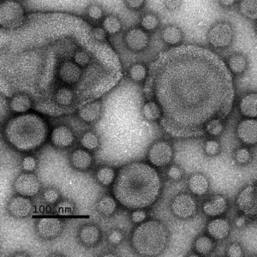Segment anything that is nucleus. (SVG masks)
Listing matches in <instances>:
<instances>
[{
	"instance_id": "obj_23",
	"label": "nucleus",
	"mask_w": 257,
	"mask_h": 257,
	"mask_svg": "<svg viewBox=\"0 0 257 257\" xmlns=\"http://www.w3.org/2000/svg\"><path fill=\"white\" fill-rule=\"evenodd\" d=\"M231 231V225L227 219L215 218L212 219L207 225V232L213 240L220 241L229 236Z\"/></svg>"
},
{
	"instance_id": "obj_15",
	"label": "nucleus",
	"mask_w": 257,
	"mask_h": 257,
	"mask_svg": "<svg viewBox=\"0 0 257 257\" xmlns=\"http://www.w3.org/2000/svg\"><path fill=\"white\" fill-rule=\"evenodd\" d=\"M76 237L81 245L86 248H94L102 239V231L99 225L88 223L78 229Z\"/></svg>"
},
{
	"instance_id": "obj_14",
	"label": "nucleus",
	"mask_w": 257,
	"mask_h": 257,
	"mask_svg": "<svg viewBox=\"0 0 257 257\" xmlns=\"http://www.w3.org/2000/svg\"><path fill=\"white\" fill-rule=\"evenodd\" d=\"M7 212L15 219H25L32 213L34 204L32 201L26 196H13L7 203Z\"/></svg>"
},
{
	"instance_id": "obj_13",
	"label": "nucleus",
	"mask_w": 257,
	"mask_h": 257,
	"mask_svg": "<svg viewBox=\"0 0 257 257\" xmlns=\"http://www.w3.org/2000/svg\"><path fill=\"white\" fill-rule=\"evenodd\" d=\"M13 189L18 195L31 198L37 196L41 191V181L34 173L24 172L15 178Z\"/></svg>"
},
{
	"instance_id": "obj_56",
	"label": "nucleus",
	"mask_w": 257,
	"mask_h": 257,
	"mask_svg": "<svg viewBox=\"0 0 257 257\" xmlns=\"http://www.w3.org/2000/svg\"><path fill=\"white\" fill-rule=\"evenodd\" d=\"M254 32H255V34H256L257 35V21L255 22V24H254Z\"/></svg>"
},
{
	"instance_id": "obj_58",
	"label": "nucleus",
	"mask_w": 257,
	"mask_h": 257,
	"mask_svg": "<svg viewBox=\"0 0 257 257\" xmlns=\"http://www.w3.org/2000/svg\"><path fill=\"white\" fill-rule=\"evenodd\" d=\"M18 1H25V0H18Z\"/></svg>"
},
{
	"instance_id": "obj_42",
	"label": "nucleus",
	"mask_w": 257,
	"mask_h": 257,
	"mask_svg": "<svg viewBox=\"0 0 257 257\" xmlns=\"http://www.w3.org/2000/svg\"><path fill=\"white\" fill-rule=\"evenodd\" d=\"M106 240L110 245L116 247V246L120 245L123 242L124 240V233L122 230L115 228L109 231L106 236Z\"/></svg>"
},
{
	"instance_id": "obj_31",
	"label": "nucleus",
	"mask_w": 257,
	"mask_h": 257,
	"mask_svg": "<svg viewBox=\"0 0 257 257\" xmlns=\"http://www.w3.org/2000/svg\"><path fill=\"white\" fill-rule=\"evenodd\" d=\"M116 177V170L108 165H104L102 167H99L95 173L97 182L104 187H108L112 185Z\"/></svg>"
},
{
	"instance_id": "obj_20",
	"label": "nucleus",
	"mask_w": 257,
	"mask_h": 257,
	"mask_svg": "<svg viewBox=\"0 0 257 257\" xmlns=\"http://www.w3.org/2000/svg\"><path fill=\"white\" fill-rule=\"evenodd\" d=\"M103 105L101 100L94 99L78 109L77 116L86 123H94L99 119L102 112Z\"/></svg>"
},
{
	"instance_id": "obj_44",
	"label": "nucleus",
	"mask_w": 257,
	"mask_h": 257,
	"mask_svg": "<svg viewBox=\"0 0 257 257\" xmlns=\"http://www.w3.org/2000/svg\"><path fill=\"white\" fill-rule=\"evenodd\" d=\"M91 36L94 39V41L99 43H105L108 41V36L107 33L104 30L100 24L95 25V26L91 30Z\"/></svg>"
},
{
	"instance_id": "obj_41",
	"label": "nucleus",
	"mask_w": 257,
	"mask_h": 257,
	"mask_svg": "<svg viewBox=\"0 0 257 257\" xmlns=\"http://www.w3.org/2000/svg\"><path fill=\"white\" fill-rule=\"evenodd\" d=\"M42 197L47 204L56 205L61 200V195L55 188H47L42 193Z\"/></svg>"
},
{
	"instance_id": "obj_5",
	"label": "nucleus",
	"mask_w": 257,
	"mask_h": 257,
	"mask_svg": "<svg viewBox=\"0 0 257 257\" xmlns=\"http://www.w3.org/2000/svg\"><path fill=\"white\" fill-rule=\"evenodd\" d=\"M26 11L18 0H6L0 3V26L4 30H13L24 24Z\"/></svg>"
},
{
	"instance_id": "obj_6",
	"label": "nucleus",
	"mask_w": 257,
	"mask_h": 257,
	"mask_svg": "<svg viewBox=\"0 0 257 257\" xmlns=\"http://www.w3.org/2000/svg\"><path fill=\"white\" fill-rule=\"evenodd\" d=\"M234 40V29L228 22H218L209 28L207 41L214 49L225 50L230 47Z\"/></svg>"
},
{
	"instance_id": "obj_48",
	"label": "nucleus",
	"mask_w": 257,
	"mask_h": 257,
	"mask_svg": "<svg viewBox=\"0 0 257 257\" xmlns=\"http://www.w3.org/2000/svg\"><path fill=\"white\" fill-rule=\"evenodd\" d=\"M220 150L219 144L216 140H208L205 143L204 151L208 156L218 155Z\"/></svg>"
},
{
	"instance_id": "obj_3",
	"label": "nucleus",
	"mask_w": 257,
	"mask_h": 257,
	"mask_svg": "<svg viewBox=\"0 0 257 257\" xmlns=\"http://www.w3.org/2000/svg\"><path fill=\"white\" fill-rule=\"evenodd\" d=\"M4 135L16 150L30 153L41 148L47 140L48 125L35 113H23L12 117L5 125Z\"/></svg>"
},
{
	"instance_id": "obj_49",
	"label": "nucleus",
	"mask_w": 257,
	"mask_h": 257,
	"mask_svg": "<svg viewBox=\"0 0 257 257\" xmlns=\"http://www.w3.org/2000/svg\"><path fill=\"white\" fill-rule=\"evenodd\" d=\"M147 212L144 208H138L134 209L131 213V219L134 224H141L144 222L147 219Z\"/></svg>"
},
{
	"instance_id": "obj_51",
	"label": "nucleus",
	"mask_w": 257,
	"mask_h": 257,
	"mask_svg": "<svg viewBox=\"0 0 257 257\" xmlns=\"http://www.w3.org/2000/svg\"><path fill=\"white\" fill-rule=\"evenodd\" d=\"M226 254H227V256L239 257L242 256L243 254V251H242V247H241L239 243L233 242V243H231V244L228 246L227 249H226Z\"/></svg>"
},
{
	"instance_id": "obj_57",
	"label": "nucleus",
	"mask_w": 257,
	"mask_h": 257,
	"mask_svg": "<svg viewBox=\"0 0 257 257\" xmlns=\"http://www.w3.org/2000/svg\"><path fill=\"white\" fill-rule=\"evenodd\" d=\"M4 1H6V0H0V3H1V2H4Z\"/></svg>"
},
{
	"instance_id": "obj_24",
	"label": "nucleus",
	"mask_w": 257,
	"mask_h": 257,
	"mask_svg": "<svg viewBox=\"0 0 257 257\" xmlns=\"http://www.w3.org/2000/svg\"><path fill=\"white\" fill-rule=\"evenodd\" d=\"M9 108L15 113H27L32 108L33 98L26 93H16L10 98Z\"/></svg>"
},
{
	"instance_id": "obj_28",
	"label": "nucleus",
	"mask_w": 257,
	"mask_h": 257,
	"mask_svg": "<svg viewBox=\"0 0 257 257\" xmlns=\"http://www.w3.org/2000/svg\"><path fill=\"white\" fill-rule=\"evenodd\" d=\"M240 113L246 118H257V93L245 94L240 100Z\"/></svg>"
},
{
	"instance_id": "obj_55",
	"label": "nucleus",
	"mask_w": 257,
	"mask_h": 257,
	"mask_svg": "<svg viewBox=\"0 0 257 257\" xmlns=\"http://www.w3.org/2000/svg\"><path fill=\"white\" fill-rule=\"evenodd\" d=\"M50 256H64L63 254H59V253H52L50 254Z\"/></svg>"
},
{
	"instance_id": "obj_10",
	"label": "nucleus",
	"mask_w": 257,
	"mask_h": 257,
	"mask_svg": "<svg viewBox=\"0 0 257 257\" xmlns=\"http://www.w3.org/2000/svg\"><path fill=\"white\" fill-rule=\"evenodd\" d=\"M197 209L198 206L196 199L188 193L178 194L171 202L172 213L178 219H190L196 215Z\"/></svg>"
},
{
	"instance_id": "obj_22",
	"label": "nucleus",
	"mask_w": 257,
	"mask_h": 257,
	"mask_svg": "<svg viewBox=\"0 0 257 257\" xmlns=\"http://www.w3.org/2000/svg\"><path fill=\"white\" fill-rule=\"evenodd\" d=\"M70 163L76 171L87 172L94 165V156L87 149H76L70 155Z\"/></svg>"
},
{
	"instance_id": "obj_11",
	"label": "nucleus",
	"mask_w": 257,
	"mask_h": 257,
	"mask_svg": "<svg viewBox=\"0 0 257 257\" xmlns=\"http://www.w3.org/2000/svg\"><path fill=\"white\" fill-rule=\"evenodd\" d=\"M64 221L59 218L44 217L35 221V230L40 238L45 241L55 239L64 231Z\"/></svg>"
},
{
	"instance_id": "obj_50",
	"label": "nucleus",
	"mask_w": 257,
	"mask_h": 257,
	"mask_svg": "<svg viewBox=\"0 0 257 257\" xmlns=\"http://www.w3.org/2000/svg\"><path fill=\"white\" fill-rule=\"evenodd\" d=\"M163 6L169 12H178L183 5V0H163Z\"/></svg>"
},
{
	"instance_id": "obj_21",
	"label": "nucleus",
	"mask_w": 257,
	"mask_h": 257,
	"mask_svg": "<svg viewBox=\"0 0 257 257\" xmlns=\"http://www.w3.org/2000/svg\"><path fill=\"white\" fill-rule=\"evenodd\" d=\"M228 208L227 199L221 195H215L205 201L202 204V211L208 217L221 216Z\"/></svg>"
},
{
	"instance_id": "obj_17",
	"label": "nucleus",
	"mask_w": 257,
	"mask_h": 257,
	"mask_svg": "<svg viewBox=\"0 0 257 257\" xmlns=\"http://www.w3.org/2000/svg\"><path fill=\"white\" fill-rule=\"evenodd\" d=\"M237 136L242 144L257 145V118H244L237 124Z\"/></svg>"
},
{
	"instance_id": "obj_2",
	"label": "nucleus",
	"mask_w": 257,
	"mask_h": 257,
	"mask_svg": "<svg viewBox=\"0 0 257 257\" xmlns=\"http://www.w3.org/2000/svg\"><path fill=\"white\" fill-rule=\"evenodd\" d=\"M162 180L152 165L132 162L120 168L112 185L113 196L131 210L151 207L161 196Z\"/></svg>"
},
{
	"instance_id": "obj_7",
	"label": "nucleus",
	"mask_w": 257,
	"mask_h": 257,
	"mask_svg": "<svg viewBox=\"0 0 257 257\" xmlns=\"http://www.w3.org/2000/svg\"><path fill=\"white\" fill-rule=\"evenodd\" d=\"M235 204L242 215L257 219V182L248 184L238 193Z\"/></svg>"
},
{
	"instance_id": "obj_26",
	"label": "nucleus",
	"mask_w": 257,
	"mask_h": 257,
	"mask_svg": "<svg viewBox=\"0 0 257 257\" xmlns=\"http://www.w3.org/2000/svg\"><path fill=\"white\" fill-rule=\"evenodd\" d=\"M225 63L233 76H242L248 69V59L243 53H232L228 57Z\"/></svg>"
},
{
	"instance_id": "obj_52",
	"label": "nucleus",
	"mask_w": 257,
	"mask_h": 257,
	"mask_svg": "<svg viewBox=\"0 0 257 257\" xmlns=\"http://www.w3.org/2000/svg\"><path fill=\"white\" fill-rule=\"evenodd\" d=\"M223 8H231L237 4V0H218Z\"/></svg>"
},
{
	"instance_id": "obj_8",
	"label": "nucleus",
	"mask_w": 257,
	"mask_h": 257,
	"mask_svg": "<svg viewBox=\"0 0 257 257\" xmlns=\"http://www.w3.org/2000/svg\"><path fill=\"white\" fill-rule=\"evenodd\" d=\"M123 43L126 49L133 53H144L149 47L151 35L140 26L128 28L123 34Z\"/></svg>"
},
{
	"instance_id": "obj_53",
	"label": "nucleus",
	"mask_w": 257,
	"mask_h": 257,
	"mask_svg": "<svg viewBox=\"0 0 257 257\" xmlns=\"http://www.w3.org/2000/svg\"><path fill=\"white\" fill-rule=\"evenodd\" d=\"M247 219H248V218L242 214V215H240L239 217H237V219H236L235 225L237 227H242V226H244L247 224Z\"/></svg>"
},
{
	"instance_id": "obj_12",
	"label": "nucleus",
	"mask_w": 257,
	"mask_h": 257,
	"mask_svg": "<svg viewBox=\"0 0 257 257\" xmlns=\"http://www.w3.org/2000/svg\"><path fill=\"white\" fill-rule=\"evenodd\" d=\"M56 76L59 82L64 85L75 87L82 82L84 76V69L71 60H64L59 64L56 71Z\"/></svg>"
},
{
	"instance_id": "obj_40",
	"label": "nucleus",
	"mask_w": 257,
	"mask_h": 257,
	"mask_svg": "<svg viewBox=\"0 0 257 257\" xmlns=\"http://www.w3.org/2000/svg\"><path fill=\"white\" fill-rule=\"evenodd\" d=\"M224 130L222 120L214 118L209 121V123L205 127V132L211 137H218L221 134Z\"/></svg>"
},
{
	"instance_id": "obj_54",
	"label": "nucleus",
	"mask_w": 257,
	"mask_h": 257,
	"mask_svg": "<svg viewBox=\"0 0 257 257\" xmlns=\"http://www.w3.org/2000/svg\"><path fill=\"white\" fill-rule=\"evenodd\" d=\"M12 256H31V254H29L26 251H18L16 252V253H13L12 254Z\"/></svg>"
},
{
	"instance_id": "obj_19",
	"label": "nucleus",
	"mask_w": 257,
	"mask_h": 257,
	"mask_svg": "<svg viewBox=\"0 0 257 257\" xmlns=\"http://www.w3.org/2000/svg\"><path fill=\"white\" fill-rule=\"evenodd\" d=\"M161 39L167 47L174 48L181 46L184 42V33L178 25L167 24L161 29Z\"/></svg>"
},
{
	"instance_id": "obj_35",
	"label": "nucleus",
	"mask_w": 257,
	"mask_h": 257,
	"mask_svg": "<svg viewBox=\"0 0 257 257\" xmlns=\"http://www.w3.org/2000/svg\"><path fill=\"white\" fill-rule=\"evenodd\" d=\"M215 248L214 240L208 235H202L194 242V249L200 255H208Z\"/></svg>"
},
{
	"instance_id": "obj_43",
	"label": "nucleus",
	"mask_w": 257,
	"mask_h": 257,
	"mask_svg": "<svg viewBox=\"0 0 257 257\" xmlns=\"http://www.w3.org/2000/svg\"><path fill=\"white\" fill-rule=\"evenodd\" d=\"M123 6L132 12H143L148 4V0H123Z\"/></svg>"
},
{
	"instance_id": "obj_16",
	"label": "nucleus",
	"mask_w": 257,
	"mask_h": 257,
	"mask_svg": "<svg viewBox=\"0 0 257 257\" xmlns=\"http://www.w3.org/2000/svg\"><path fill=\"white\" fill-rule=\"evenodd\" d=\"M52 97L53 103L61 110L73 109L76 103H78L76 89L67 85L56 88Z\"/></svg>"
},
{
	"instance_id": "obj_25",
	"label": "nucleus",
	"mask_w": 257,
	"mask_h": 257,
	"mask_svg": "<svg viewBox=\"0 0 257 257\" xmlns=\"http://www.w3.org/2000/svg\"><path fill=\"white\" fill-rule=\"evenodd\" d=\"M188 187L193 195L202 196L208 192L210 183L206 176L202 173H196L190 176V178H189Z\"/></svg>"
},
{
	"instance_id": "obj_9",
	"label": "nucleus",
	"mask_w": 257,
	"mask_h": 257,
	"mask_svg": "<svg viewBox=\"0 0 257 257\" xmlns=\"http://www.w3.org/2000/svg\"><path fill=\"white\" fill-rule=\"evenodd\" d=\"M174 151L172 144L165 140L153 144L147 154L148 161L155 168L167 167L173 161Z\"/></svg>"
},
{
	"instance_id": "obj_45",
	"label": "nucleus",
	"mask_w": 257,
	"mask_h": 257,
	"mask_svg": "<svg viewBox=\"0 0 257 257\" xmlns=\"http://www.w3.org/2000/svg\"><path fill=\"white\" fill-rule=\"evenodd\" d=\"M37 166H38L37 160L31 155H28L26 157H24V160L22 161V163H21L22 169L24 170V172H27V173L35 172V169L37 168Z\"/></svg>"
},
{
	"instance_id": "obj_47",
	"label": "nucleus",
	"mask_w": 257,
	"mask_h": 257,
	"mask_svg": "<svg viewBox=\"0 0 257 257\" xmlns=\"http://www.w3.org/2000/svg\"><path fill=\"white\" fill-rule=\"evenodd\" d=\"M167 174L170 179L174 180V181H178L183 178L184 172L181 167H178V165H171L167 169Z\"/></svg>"
},
{
	"instance_id": "obj_18",
	"label": "nucleus",
	"mask_w": 257,
	"mask_h": 257,
	"mask_svg": "<svg viewBox=\"0 0 257 257\" xmlns=\"http://www.w3.org/2000/svg\"><path fill=\"white\" fill-rule=\"evenodd\" d=\"M75 140L72 130L64 124L55 127L51 134V143L58 149H68L73 145Z\"/></svg>"
},
{
	"instance_id": "obj_38",
	"label": "nucleus",
	"mask_w": 257,
	"mask_h": 257,
	"mask_svg": "<svg viewBox=\"0 0 257 257\" xmlns=\"http://www.w3.org/2000/svg\"><path fill=\"white\" fill-rule=\"evenodd\" d=\"M76 211V204L69 199H61L55 206V212L61 216L73 214Z\"/></svg>"
},
{
	"instance_id": "obj_30",
	"label": "nucleus",
	"mask_w": 257,
	"mask_h": 257,
	"mask_svg": "<svg viewBox=\"0 0 257 257\" xmlns=\"http://www.w3.org/2000/svg\"><path fill=\"white\" fill-rule=\"evenodd\" d=\"M100 25L104 28L109 36H116L123 32V24L118 16L110 13L106 14Z\"/></svg>"
},
{
	"instance_id": "obj_33",
	"label": "nucleus",
	"mask_w": 257,
	"mask_h": 257,
	"mask_svg": "<svg viewBox=\"0 0 257 257\" xmlns=\"http://www.w3.org/2000/svg\"><path fill=\"white\" fill-rule=\"evenodd\" d=\"M96 209L103 216H111L117 211V200L114 196L108 195L102 196L97 202Z\"/></svg>"
},
{
	"instance_id": "obj_46",
	"label": "nucleus",
	"mask_w": 257,
	"mask_h": 257,
	"mask_svg": "<svg viewBox=\"0 0 257 257\" xmlns=\"http://www.w3.org/2000/svg\"><path fill=\"white\" fill-rule=\"evenodd\" d=\"M250 158H251V154L249 152V150L246 148L237 149L235 153V160L240 165L248 163V161H250Z\"/></svg>"
},
{
	"instance_id": "obj_32",
	"label": "nucleus",
	"mask_w": 257,
	"mask_h": 257,
	"mask_svg": "<svg viewBox=\"0 0 257 257\" xmlns=\"http://www.w3.org/2000/svg\"><path fill=\"white\" fill-rule=\"evenodd\" d=\"M105 12L104 7L100 4L96 2H91L86 6L85 9V16L90 23L99 25L102 23L103 19L105 18Z\"/></svg>"
},
{
	"instance_id": "obj_37",
	"label": "nucleus",
	"mask_w": 257,
	"mask_h": 257,
	"mask_svg": "<svg viewBox=\"0 0 257 257\" xmlns=\"http://www.w3.org/2000/svg\"><path fill=\"white\" fill-rule=\"evenodd\" d=\"M80 144L83 149H87L90 152H94L100 146V140L99 136L95 132L88 131L84 132L81 137Z\"/></svg>"
},
{
	"instance_id": "obj_27",
	"label": "nucleus",
	"mask_w": 257,
	"mask_h": 257,
	"mask_svg": "<svg viewBox=\"0 0 257 257\" xmlns=\"http://www.w3.org/2000/svg\"><path fill=\"white\" fill-rule=\"evenodd\" d=\"M138 26H140L146 32L152 35L161 29V17L156 12L152 11L144 12L141 15Z\"/></svg>"
},
{
	"instance_id": "obj_1",
	"label": "nucleus",
	"mask_w": 257,
	"mask_h": 257,
	"mask_svg": "<svg viewBox=\"0 0 257 257\" xmlns=\"http://www.w3.org/2000/svg\"><path fill=\"white\" fill-rule=\"evenodd\" d=\"M153 97L161 106L160 124L176 139L199 138L214 118L233 108V75L217 53L201 46L170 48L154 68Z\"/></svg>"
},
{
	"instance_id": "obj_36",
	"label": "nucleus",
	"mask_w": 257,
	"mask_h": 257,
	"mask_svg": "<svg viewBox=\"0 0 257 257\" xmlns=\"http://www.w3.org/2000/svg\"><path fill=\"white\" fill-rule=\"evenodd\" d=\"M237 9L243 18L256 22L257 0H238Z\"/></svg>"
},
{
	"instance_id": "obj_4",
	"label": "nucleus",
	"mask_w": 257,
	"mask_h": 257,
	"mask_svg": "<svg viewBox=\"0 0 257 257\" xmlns=\"http://www.w3.org/2000/svg\"><path fill=\"white\" fill-rule=\"evenodd\" d=\"M169 242V231L157 219H149L138 224L132 231L131 244L134 251L141 256L161 255Z\"/></svg>"
},
{
	"instance_id": "obj_39",
	"label": "nucleus",
	"mask_w": 257,
	"mask_h": 257,
	"mask_svg": "<svg viewBox=\"0 0 257 257\" xmlns=\"http://www.w3.org/2000/svg\"><path fill=\"white\" fill-rule=\"evenodd\" d=\"M72 60L82 69H87L92 63V57L88 51L79 48L72 55Z\"/></svg>"
},
{
	"instance_id": "obj_29",
	"label": "nucleus",
	"mask_w": 257,
	"mask_h": 257,
	"mask_svg": "<svg viewBox=\"0 0 257 257\" xmlns=\"http://www.w3.org/2000/svg\"><path fill=\"white\" fill-rule=\"evenodd\" d=\"M149 70L144 62H135L128 66L127 75L132 82L144 83L149 77Z\"/></svg>"
},
{
	"instance_id": "obj_34",
	"label": "nucleus",
	"mask_w": 257,
	"mask_h": 257,
	"mask_svg": "<svg viewBox=\"0 0 257 257\" xmlns=\"http://www.w3.org/2000/svg\"><path fill=\"white\" fill-rule=\"evenodd\" d=\"M141 112L144 119L148 122H155L160 120L161 117V106L155 99H151L144 103L141 109Z\"/></svg>"
}]
</instances>
